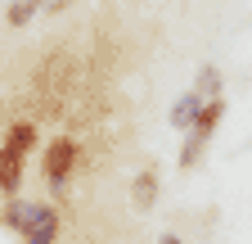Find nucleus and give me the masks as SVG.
<instances>
[{
	"label": "nucleus",
	"instance_id": "f257e3e1",
	"mask_svg": "<svg viewBox=\"0 0 252 244\" xmlns=\"http://www.w3.org/2000/svg\"><path fill=\"white\" fill-rule=\"evenodd\" d=\"M77 167H81V140L72 131H59L54 140L41 145V176H45L50 190H63Z\"/></svg>",
	"mask_w": 252,
	"mask_h": 244
},
{
	"label": "nucleus",
	"instance_id": "f03ea898",
	"mask_svg": "<svg viewBox=\"0 0 252 244\" xmlns=\"http://www.w3.org/2000/svg\"><path fill=\"white\" fill-rule=\"evenodd\" d=\"M36 217H41V203L36 199H5V208H0V226H5V231H14V235H32V231H36Z\"/></svg>",
	"mask_w": 252,
	"mask_h": 244
},
{
	"label": "nucleus",
	"instance_id": "7ed1b4c3",
	"mask_svg": "<svg viewBox=\"0 0 252 244\" xmlns=\"http://www.w3.org/2000/svg\"><path fill=\"white\" fill-rule=\"evenodd\" d=\"M23 176H27V159L18 154L14 145H5V140H0V195H5V199H18Z\"/></svg>",
	"mask_w": 252,
	"mask_h": 244
},
{
	"label": "nucleus",
	"instance_id": "20e7f679",
	"mask_svg": "<svg viewBox=\"0 0 252 244\" xmlns=\"http://www.w3.org/2000/svg\"><path fill=\"white\" fill-rule=\"evenodd\" d=\"M5 145H14L23 159H32L41 149V127H36V118H14L9 127H5Z\"/></svg>",
	"mask_w": 252,
	"mask_h": 244
},
{
	"label": "nucleus",
	"instance_id": "39448f33",
	"mask_svg": "<svg viewBox=\"0 0 252 244\" xmlns=\"http://www.w3.org/2000/svg\"><path fill=\"white\" fill-rule=\"evenodd\" d=\"M131 203H135V212H149V208L158 203V167H153V163H144V167L131 176Z\"/></svg>",
	"mask_w": 252,
	"mask_h": 244
},
{
	"label": "nucleus",
	"instance_id": "423d86ee",
	"mask_svg": "<svg viewBox=\"0 0 252 244\" xmlns=\"http://www.w3.org/2000/svg\"><path fill=\"white\" fill-rule=\"evenodd\" d=\"M198 109H203V100H198V90H185V95L171 104V113H167V122L176 131H189L194 127V118H198Z\"/></svg>",
	"mask_w": 252,
	"mask_h": 244
},
{
	"label": "nucleus",
	"instance_id": "0eeeda50",
	"mask_svg": "<svg viewBox=\"0 0 252 244\" xmlns=\"http://www.w3.org/2000/svg\"><path fill=\"white\" fill-rule=\"evenodd\" d=\"M59 231H63V217H59V208H50V203H41V217H36V231H32L23 244H54L59 240Z\"/></svg>",
	"mask_w": 252,
	"mask_h": 244
},
{
	"label": "nucleus",
	"instance_id": "6e6552de",
	"mask_svg": "<svg viewBox=\"0 0 252 244\" xmlns=\"http://www.w3.org/2000/svg\"><path fill=\"white\" fill-rule=\"evenodd\" d=\"M194 90H198V100H220V68H216V64H203Z\"/></svg>",
	"mask_w": 252,
	"mask_h": 244
},
{
	"label": "nucleus",
	"instance_id": "1a4fd4ad",
	"mask_svg": "<svg viewBox=\"0 0 252 244\" xmlns=\"http://www.w3.org/2000/svg\"><path fill=\"white\" fill-rule=\"evenodd\" d=\"M5 23H9V27H27V23H36V5H32V0H18V5H9V9H5Z\"/></svg>",
	"mask_w": 252,
	"mask_h": 244
},
{
	"label": "nucleus",
	"instance_id": "9d476101",
	"mask_svg": "<svg viewBox=\"0 0 252 244\" xmlns=\"http://www.w3.org/2000/svg\"><path fill=\"white\" fill-rule=\"evenodd\" d=\"M158 244H185V240H180L176 231H167V235H162V240H158Z\"/></svg>",
	"mask_w": 252,
	"mask_h": 244
}]
</instances>
